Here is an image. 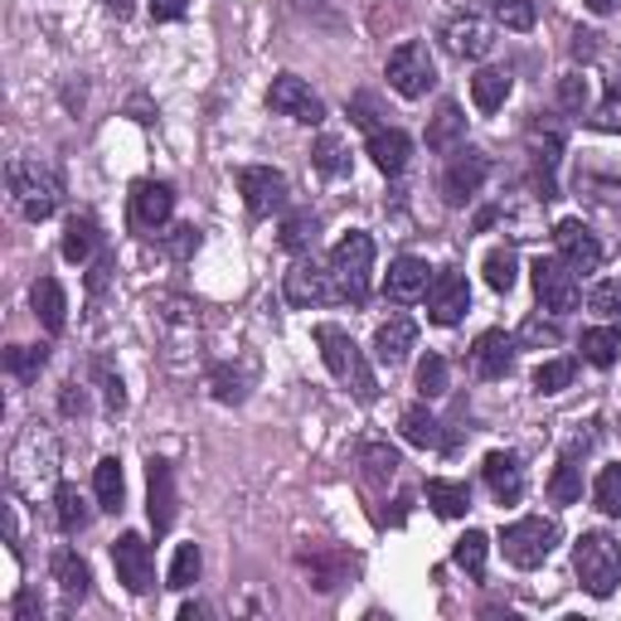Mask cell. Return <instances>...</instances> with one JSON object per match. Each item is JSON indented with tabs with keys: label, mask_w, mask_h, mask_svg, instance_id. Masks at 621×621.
<instances>
[{
	"label": "cell",
	"mask_w": 621,
	"mask_h": 621,
	"mask_svg": "<svg viewBox=\"0 0 621 621\" xmlns=\"http://www.w3.org/2000/svg\"><path fill=\"white\" fill-rule=\"evenodd\" d=\"M30 307H34V315L44 321L49 335L64 331V321H68V297H64V287H58L54 277H40V282L30 287Z\"/></svg>",
	"instance_id": "cell-24"
},
{
	"label": "cell",
	"mask_w": 621,
	"mask_h": 621,
	"mask_svg": "<svg viewBox=\"0 0 621 621\" xmlns=\"http://www.w3.org/2000/svg\"><path fill=\"white\" fill-rule=\"evenodd\" d=\"M461 137H467V117H461L457 103H442L437 107V117H432V127H428V151L447 156V151H457Z\"/></svg>",
	"instance_id": "cell-28"
},
{
	"label": "cell",
	"mask_w": 621,
	"mask_h": 621,
	"mask_svg": "<svg viewBox=\"0 0 621 621\" xmlns=\"http://www.w3.org/2000/svg\"><path fill=\"white\" fill-rule=\"evenodd\" d=\"M238 194L253 218H272L287 210V175L272 165H243L238 170Z\"/></svg>",
	"instance_id": "cell-10"
},
{
	"label": "cell",
	"mask_w": 621,
	"mask_h": 621,
	"mask_svg": "<svg viewBox=\"0 0 621 621\" xmlns=\"http://www.w3.org/2000/svg\"><path fill=\"white\" fill-rule=\"evenodd\" d=\"M413 345H418V321L413 315H388V321L374 331V355H379V364H388V370H398Z\"/></svg>",
	"instance_id": "cell-20"
},
{
	"label": "cell",
	"mask_w": 621,
	"mask_h": 621,
	"mask_svg": "<svg viewBox=\"0 0 621 621\" xmlns=\"http://www.w3.org/2000/svg\"><path fill=\"white\" fill-rule=\"evenodd\" d=\"M388 88L398 97H408V103H418V97H428L437 88V64H432V49L422 40H404L388 54Z\"/></svg>",
	"instance_id": "cell-6"
},
{
	"label": "cell",
	"mask_w": 621,
	"mask_h": 621,
	"mask_svg": "<svg viewBox=\"0 0 621 621\" xmlns=\"http://www.w3.org/2000/svg\"><path fill=\"white\" fill-rule=\"evenodd\" d=\"M558 103H564L568 113H582V107H588V83H582L578 73H568V78L558 83Z\"/></svg>",
	"instance_id": "cell-51"
},
{
	"label": "cell",
	"mask_w": 621,
	"mask_h": 621,
	"mask_svg": "<svg viewBox=\"0 0 621 621\" xmlns=\"http://www.w3.org/2000/svg\"><path fill=\"white\" fill-rule=\"evenodd\" d=\"M30 617H40V598H34V592H20L15 598V621H30Z\"/></svg>",
	"instance_id": "cell-58"
},
{
	"label": "cell",
	"mask_w": 621,
	"mask_h": 621,
	"mask_svg": "<svg viewBox=\"0 0 621 621\" xmlns=\"http://www.w3.org/2000/svg\"><path fill=\"white\" fill-rule=\"evenodd\" d=\"M592 505H598L602 515L621 520V467H607L598 477V485H592Z\"/></svg>",
	"instance_id": "cell-47"
},
{
	"label": "cell",
	"mask_w": 621,
	"mask_h": 621,
	"mask_svg": "<svg viewBox=\"0 0 621 621\" xmlns=\"http://www.w3.org/2000/svg\"><path fill=\"white\" fill-rule=\"evenodd\" d=\"M315 214L311 210H297V214H287V224H282V248L287 253H307L311 243H315Z\"/></svg>",
	"instance_id": "cell-43"
},
{
	"label": "cell",
	"mask_w": 621,
	"mask_h": 621,
	"mask_svg": "<svg viewBox=\"0 0 621 621\" xmlns=\"http://www.w3.org/2000/svg\"><path fill=\"white\" fill-rule=\"evenodd\" d=\"M6 190H10L15 214L30 218V224L54 218V210L64 204V175L49 161H40V156H15V161L6 165Z\"/></svg>",
	"instance_id": "cell-2"
},
{
	"label": "cell",
	"mask_w": 621,
	"mask_h": 621,
	"mask_svg": "<svg viewBox=\"0 0 621 621\" xmlns=\"http://www.w3.org/2000/svg\"><path fill=\"white\" fill-rule=\"evenodd\" d=\"M515 345H520L515 335H505V331H485V335L477 340V345H471V364H477L481 379H505V374L515 370Z\"/></svg>",
	"instance_id": "cell-21"
},
{
	"label": "cell",
	"mask_w": 621,
	"mask_h": 621,
	"mask_svg": "<svg viewBox=\"0 0 621 621\" xmlns=\"http://www.w3.org/2000/svg\"><path fill=\"white\" fill-rule=\"evenodd\" d=\"M549 501L554 505H578L582 501V467L574 457H564L549 477Z\"/></svg>",
	"instance_id": "cell-37"
},
{
	"label": "cell",
	"mask_w": 621,
	"mask_h": 621,
	"mask_svg": "<svg viewBox=\"0 0 621 621\" xmlns=\"http://www.w3.org/2000/svg\"><path fill=\"white\" fill-rule=\"evenodd\" d=\"M113 568H117V582L127 592H151L156 588V564H151V544L141 539V534H121V539L113 544Z\"/></svg>",
	"instance_id": "cell-11"
},
{
	"label": "cell",
	"mask_w": 621,
	"mask_h": 621,
	"mask_svg": "<svg viewBox=\"0 0 621 621\" xmlns=\"http://www.w3.org/2000/svg\"><path fill=\"white\" fill-rule=\"evenodd\" d=\"M58 408H64V418H83V413H88V394H83L78 384H64V394H58Z\"/></svg>",
	"instance_id": "cell-55"
},
{
	"label": "cell",
	"mask_w": 621,
	"mask_h": 621,
	"mask_svg": "<svg viewBox=\"0 0 621 621\" xmlns=\"http://www.w3.org/2000/svg\"><path fill=\"white\" fill-rule=\"evenodd\" d=\"M481 477H485V485H491V495L501 505H515L520 495H525V467H520L515 452H491L485 457V467H481Z\"/></svg>",
	"instance_id": "cell-22"
},
{
	"label": "cell",
	"mask_w": 621,
	"mask_h": 621,
	"mask_svg": "<svg viewBox=\"0 0 621 621\" xmlns=\"http://www.w3.org/2000/svg\"><path fill=\"white\" fill-rule=\"evenodd\" d=\"M200 568H204V558H200V544H180L175 558H170V574H165V588H175V592H185L194 578H200Z\"/></svg>",
	"instance_id": "cell-41"
},
{
	"label": "cell",
	"mask_w": 621,
	"mask_h": 621,
	"mask_svg": "<svg viewBox=\"0 0 621 621\" xmlns=\"http://www.w3.org/2000/svg\"><path fill=\"white\" fill-rule=\"evenodd\" d=\"M554 544H558V525L544 515H525V520L501 529V549L515 568H539L544 558L554 554Z\"/></svg>",
	"instance_id": "cell-7"
},
{
	"label": "cell",
	"mask_w": 621,
	"mask_h": 621,
	"mask_svg": "<svg viewBox=\"0 0 621 621\" xmlns=\"http://www.w3.org/2000/svg\"><path fill=\"white\" fill-rule=\"evenodd\" d=\"M200 617H204L200 602H185V607H180V621H200Z\"/></svg>",
	"instance_id": "cell-61"
},
{
	"label": "cell",
	"mask_w": 621,
	"mask_h": 621,
	"mask_svg": "<svg viewBox=\"0 0 621 621\" xmlns=\"http://www.w3.org/2000/svg\"><path fill=\"white\" fill-rule=\"evenodd\" d=\"M54 520H58V529H64V534H83V529H88L93 510H88V501H83L78 485H58V491H54Z\"/></svg>",
	"instance_id": "cell-33"
},
{
	"label": "cell",
	"mask_w": 621,
	"mask_h": 621,
	"mask_svg": "<svg viewBox=\"0 0 621 621\" xmlns=\"http://www.w3.org/2000/svg\"><path fill=\"white\" fill-rule=\"evenodd\" d=\"M146 510H151L156 534H165L175 525V471L161 457H151V467H146Z\"/></svg>",
	"instance_id": "cell-18"
},
{
	"label": "cell",
	"mask_w": 621,
	"mask_h": 621,
	"mask_svg": "<svg viewBox=\"0 0 621 621\" xmlns=\"http://www.w3.org/2000/svg\"><path fill=\"white\" fill-rule=\"evenodd\" d=\"M44 364H49V345H10V350H6V370L15 374L20 384H34V379H40Z\"/></svg>",
	"instance_id": "cell-38"
},
{
	"label": "cell",
	"mask_w": 621,
	"mask_h": 621,
	"mask_svg": "<svg viewBox=\"0 0 621 621\" xmlns=\"http://www.w3.org/2000/svg\"><path fill=\"white\" fill-rule=\"evenodd\" d=\"M49 568H54V582H58V592H64L68 602H83V598H88L93 574H88V564H83V558L73 554V549H58Z\"/></svg>",
	"instance_id": "cell-26"
},
{
	"label": "cell",
	"mask_w": 621,
	"mask_h": 621,
	"mask_svg": "<svg viewBox=\"0 0 621 621\" xmlns=\"http://www.w3.org/2000/svg\"><path fill=\"white\" fill-rule=\"evenodd\" d=\"M97 374H103V394H107V413H113V418H117V413H121V408H127V394H121V379H117V374H107V364H97Z\"/></svg>",
	"instance_id": "cell-54"
},
{
	"label": "cell",
	"mask_w": 621,
	"mask_h": 621,
	"mask_svg": "<svg viewBox=\"0 0 621 621\" xmlns=\"http://www.w3.org/2000/svg\"><path fill=\"white\" fill-rule=\"evenodd\" d=\"M210 384H214L218 404H243V398H248V384H253V364H243V370H234V364H218V370L210 374Z\"/></svg>",
	"instance_id": "cell-36"
},
{
	"label": "cell",
	"mask_w": 621,
	"mask_h": 621,
	"mask_svg": "<svg viewBox=\"0 0 621 621\" xmlns=\"http://www.w3.org/2000/svg\"><path fill=\"white\" fill-rule=\"evenodd\" d=\"M170 214H175V190L165 180H137L131 185V224L141 234H161L170 224Z\"/></svg>",
	"instance_id": "cell-15"
},
{
	"label": "cell",
	"mask_w": 621,
	"mask_h": 621,
	"mask_svg": "<svg viewBox=\"0 0 621 621\" xmlns=\"http://www.w3.org/2000/svg\"><path fill=\"white\" fill-rule=\"evenodd\" d=\"M428 505H432L442 520L467 515V510H471V485H467V481H442V477H432V481H428Z\"/></svg>",
	"instance_id": "cell-32"
},
{
	"label": "cell",
	"mask_w": 621,
	"mask_h": 621,
	"mask_svg": "<svg viewBox=\"0 0 621 621\" xmlns=\"http://www.w3.org/2000/svg\"><path fill=\"white\" fill-rule=\"evenodd\" d=\"M515 272H520V263H515V253L510 248L485 253V282H491V291H510L515 287Z\"/></svg>",
	"instance_id": "cell-46"
},
{
	"label": "cell",
	"mask_w": 621,
	"mask_h": 621,
	"mask_svg": "<svg viewBox=\"0 0 621 621\" xmlns=\"http://www.w3.org/2000/svg\"><path fill=\"white\" fill-rule=\"evenodd\" d=\"M588 307L607 315V321H617L621 325V282H602V287H592L588 291Z\"/></svg>",
	"instance_id": "cell-48"
},
{
	"label": "cell",
	"mask_w": 621,
	"mask_h": 621,
	"mask_svg": "<svg viewBox=\"0 0 621 621\" xmlns=\"http://www.w3.org/2000/svg\"><path fill=\"white\" fill-rule=\"evenodd\" d=\"M582 360L598 364V370H612L617 355H621V325H592V331H582Z\"/></svg>",
	"instance_id": "cell-30"
},
{
	"label": "cell",
	"mask_w": 621,
	"mask_h": 621,
	"mask_svg": "<svg viewBox=\"0 0 621 621\" xmlns=\"http://www.w3.org/2000/svg\"><path fill=\"white\" fill-rule=\"evenodd\" d=\"M103 6H107V10H113V15H117V20H127V15H131V6H137V0H103Z\"/></svg>",
	"instance_id": "cell-59"
},
{
	"label": "cell",
	"mask_w": 621,
	"mask_h": 621,
	"mask_svg": "<svg viewBox=\"0 0 621 621\" xmlns=\"http://www.w3.org/2000/svg\"><path fill=\"white\" fill-rule=\"evenodd\" d=\"M617 6H621V0H588V10H592V15H612Z\"/></svg>",
	"instance_id": "cell-60"
},
{
	"label": "cell",
	"mask_w": 621,
	"mask_h": 621,
	"mask_svg": "<svg viewBox=\"0 0 621 621\" xmlns=\"http://www.w3.org/2000/svg\"><path fill=\"white\" fill-rule=\"evenodd\" d=\"M398 432H404V442H413V447H447L442 422L432 418V408H428V404L404 408V418H398Z\"/></svg>",
	"instance_id": "cell-27"
},
{
	"label": "cell",
	"mask_w": 621,
	"mask_h": 621,
	"mask_svg": "<svg viewBox=\"0 0 621 621\" xmlns=\"http://www.w3.org/2000/svg\"><path fill=\"white\" fill-rule=\"evenodd\" d=\"M350 117H355L360 127H370V137H374V131H384V127H379V107H374L370 93H355V97H350Z\"/></svg>",
	"instance_id": "cell-52"
},
{
	"label": "cell",
	"mask_w": 621,
	"mask_h": 621,
	"mask_svg": "<svg viewBox=\"0 0 621 621\" xmlns=\"http://www.w3.org/2000/svg\"><path fill=\"white\" fill-rule=\"evenodd\" d=\"M97 243H103V234H97V218L73 214V218H68V228H64V258L83 267V263H88L93 253H97Z\"/></svg>",
	"instance_id": "cell-31"
},
{
	"label": "cell",
	"mask_w": 621,
	"mask_h": 621,
	"mask_svg": "<svg viewBox=\"0 0 621 621\" xmlns=\"http://www.w3.org/2000/svg\"><path fill=\"white\" fill-rule=\"evenodd\" d=\"M617 432H621V422H617Z\"/></svg>",
	"instance_id": "cell-62"
},
{
	"label": "cell",
	"mask_w": 621,
	"mask_h": 621,
	"mask_svg": "<svg viewBox=\"0 0 621 621\" xmlns=\"http://www.w3.org/2000/svg\"><path fill=\"white\" fill-rule=\"evenodd\" d=\"M370 156H374V165H379L384 175H404L408 161H413V137L408 131H398V127H384V131H374L370 137Z\"/></svg>",
	"instance_id": "cell-23"
},
{
	"label": "cell",
	"mask_w": 621,
	"mask_h": 621,
	"mask_svg": "<svg viewBox=\"0 0 621 621\" xmlns=\"http://www.w3.org/2000/svg\"><path fill=\"white\" fill-rule=\"evenodd\" d=\"M592 121H598L602 131H621V73L612 78V93H607V103L592 113Z\"/></svg>",
	"instance_id": "cell-50"
},
{
	"label": "cell",
	"mask_w": 621,
	"mask_h": 621,
	"mask_svg": "<svg viewBox=\"0 0 621 621\" xmlns=\"http://www.w3.org/2000/svg\"><path fill=\"white\" fill-rule=\"evenodd\" d=\"M554 248H558V258L574 267V272H598L602 267V243H598V234H592L588 224H582V218H558Z\"/></svg>",
	"instance_id": "cell-13"
},
{
	"label": "cell",
	"mask_w": 621,
	"mask_h": 621,
	"mask_svg": "<svg viewBox=\"0 0 621 621\" xmlns=\"http://www.w3.org/2000/svg\"><path fill=\"white\" fill-rule=\"evenodd\" d=\"M10 491L15 495H30V501H40L44 491H58V437L44 428V422H30L15 447H10Z\"/></svg>",
	"instance_id": "cell-1"
},
{
	"label": "cell",
	"mask_w": 621,
	"mask_h": 621,
	"mask_svg": "<svg viewBox=\"0 0 621 621\" xmlns=\"http://www.w3.org/2000/svg\"><path fill=\"white\" fill-rule=\"evenodd\" d=\"M574 574L592 598H612L617 582H621V544L602 529H588L574 544Z\"/></svg>",
	"instance_id": "cell-4"
},
{
	"label": "cell",
	"mask_w": 621,
	"mask_h": 621,
	"mask_svg": "<svg viewBox=\"0 0 621 621\" xmlns=\"http://www.w3.org/2000/svg\"><path fill=\"white\" fill-rule=\"evenodd\" d=\"M432 267L422 263V258H413V253H404V258H394L388 263V277H384V297L388 301H418V297H428V287H432Z\"/></svg>",
	"instance_id": "cell-19"
},
{
	"label": "cell",
	"mask_w": 621,
	"mask_h": 621,
	"mask_svg": "<svg viewBox=\"0 0 621 621\" xmlns=\"http://www.w3.org/2000/svg\"><path fill=\"white\" fill-rule=\"evenodd\" d=\"M442 40H447V54H457V58H485L495 44V24L485 20L481 10H457V15L447 20Z\"/></svg>",
	"instance_id": "cell-12"
},
{
	"label": "cell",
	"mask_w": 621,
	"mask_h": 621,
	"mask_svg": "<svg viewBox=\"0 0 621 621\" xmlns=\"http://www.w3.org/2000/svg\"><path fill=\"white\" fill-rule=\"evenodd\" d=\"M315 345H321L325 370H331L360 404H374V398H379V379H374L370 360H364V350L340 331V325H315Z\"/></svg>",
	"instance_id": "cell-3"
},
{
	"label": "cell",
	"mask_w": 621,
	"mask_h": 621,
	"mask_svg": "<svg viewBox=\"0 0 621 621\" xmlns=\"http://www.w3.org/2000/svg\"><path fill=\"white\" fill-rule=\"evenodd\" d=\"M598 40H602V34L578 30V34H574V54H578V58H592V54H598Z\"/></svg>",
	"instance_id": "cell-57"
},
{
	"label": "cell",
	"mask_w": 621,
	"mask_h": 621,
	"mask_svg": "<svg viewBox=\"0 0 621 621\" xmlns=\"http://www.w3.org/2000/svg\"><path fill=\"white\" fill-rule=\"evenodd\" d=\"M529 272H534V291H539V307L544 311H554V315L578 311L582 287H578V272L564 258H539Z\"/></svg>",
	"instance_id": "cell-8"
},
{
	"label": "cell",
	"mask_w": 621,
	"mask_h": 621,
	"mask_svg": "<svg viewBox=\"0 0 621 621\" xmlns=\"http://www.w3.org/2000/svg\"><path fill=\"white\" fill-rule=\"evenodd\" d=\"M267 107H272L277 117L307 121V127H321L325 121V103L311 93L307 78H297V73H277L272 88H267Z\"/></svg>",
	"instance_id": "cell-9"
},
{
	"label": "cell",
	"mask_w": 621,
	"mask_h": 621,
	"mask_svg": "<svg viewBox=\"0 0 621 621\" xmlns=\"http://www.w3.org/2000/svg\"><path fill=\"white\" fill-rule=\"evenodd\" d=\"M161 243H165L170 258L185 263V258H194V248H200V228H194V224H180V228H170V234H165Z\"/></svg>",
	"instance_id": "cell-49"
},
{
	"label": "cell",
	"mask_w": 621,
	"mask_h": 621,
	"mask_svg": "<svg viewBox=\"0 0 621 621\" xmlns=\"http://www.w3.org/2000/svg\"><path fill=\"white\" fill-rule=\"evenodd\" d=\"M485 175H491V161H485L481 151H457L452 156V165H447V175H442V200L452 204V210H461L467 200H477L481 185H485Z\"/></svg>",
	"instance_id": "cell-16"
},
{
	"label": "cell",
	"mask_w": 621,
	"mask_h": 621,
	"mask_svg": "<svg viewBox=\"0 0 621 621\" xmlns=\"http://www.w3.org/2000/svg\"><path fill=\"white\" fill-rule=\"evenodd\" d=\"M485 554H491V539H485L481 529H467V534H461V539L452 544V564L461 568V574H471V578L485 574Z\"/></svg>",
	"instance_id": "cell-35"
},
{
	"label": "cell",
	"mask_w": 621,
	"mask_h": 621,
	"mask_svg": "<svg viewBox=\"0 0 621 621\" xmlns=\"http://www.w3.org/2000/svg\"><path fill=\"white\" fill-rule=\"evenodd\" d=\"M515 340H525V345H558V325H544L539 315H534V321H525V331H520Z\"/></svg>",
	"instance_id": "cell-53"
},
{
	"label": "cell",
	"mask_w": 621,
	"mask_h": 621,
	"mask_svg": "<svg viewBox=\"0 0 621 621\" xmlns=\"http://www.w3.org/2000/svg\"><path fill=\"white\" fill-rule=\"evenodd\" d=\"M398 467H404V461H398V452L388 442H364L360 447V477L370 485H388L398 477Z\"/></svg>",
	"instance_id": "cell-29"
},
{
	"label": "cell",
	"mask_w": 621,
	"mask_h": 621,
	"mask_svg": "<svg viewBox=\"0 0 621 621\" xmlns=\"http://www.w3.org/2000/svg\"><path fill=\"white\" fill-rule=\"evenodd\" d=\"M467 311H471V287H467V277L452 272V267L432 272V287H428V321H432V325H457Z\"/></svg>",
	"instance_id": "cell-14"
},
{
	"label": "cell",
	"mask_w": 621,
	"mask_h": 621,
	"mask_svg": "<svg viewBox=\"0 0 621 621\" xmlns=\"http://www.w3.org/2000/svg\"><path fill=\"white\" fill-rule=\"evenodd\" d=\"M370 272H374V238L360 234V228H350V234L331 248V277H335L340 301L364 307V301H370Z\"/></svg>",
	"instance_id": "cell-5"
},
{
	"label": "cell",
	"mask_w": 621,
	"mask_h": 621,
	"mask_svg": "<svg viewBox=\"0 0 621 621\" xmlns=\"http://www.w3.org/2000/svg\"><path fill=\"white\" fill-rule=\"evenodd\" d=\"M311 156H315V170H321L325 180H345L350 175V151H345V141L340 137H321Z\"/></svg>",
	"instance_id": "cell-40"
},
{
	"label": "cell",
	"mask_w": 621,
	"mask_h": 621,
	"mask_svg": "<svg viewBox=\"0 0 621 621\" xmlns=\"http://www.w3.org/2000/svg\"><path fill=\"white\" fill-rule=\"evenodd\" d=\"M447 388H452V370H447L442 355H428L418 364V394L422 398H442Z\"/></svg>",
	"instance_id": "cell-45"
},
{
	"label": "cell",
	"mask_w": 621,
	"mask_h": 621,
	"mask_svg": "<svg viewBox=\"0 0 621 621\" xmlns=\"http://www.w3.org/2000/svg\"><path fill=\"white\" fill-rule=\"evenodd\" d=\"M558 151H564V137H558V131H549V137H544V141H534V165H539V185H544V200H558V185H554Z\"/></svg>",
	"instance_id": "cell-39"
},
{
	"label": "cell",
	"mask_w": 621,
	"mask_h": 621,
	"mask_svg": "<svg viewBox=\"0 0 621 621\" xmlns=\"http://www.w3.org/2000/svg\"><path fill=\"white\" fill-rule=\"evenodd\" d=\"M93 495H97V510H107V515H117L121 505H127V481H121V461L117 457H103L93 471Z\"/></svg>",
	"instance_id": "cell-25"
},
{
	"label": "cell",
	"mask_w": 621,
	"mask_h": 621,
	"mask_svg": "<svg viewBox=\"0 0 621 621\" xmlns=\"http://www.w3.org/2000/svg\"><path fill=\"white\" fill-rule=\"evenodd\" d=\"M287 301L291 307H331L340 301L335 291V277H331V263H297L287 272Z\"/></svg>",
	"instance_id": "cell-17"
},
{
	"label": "cell",
	"mask_w": 621,
	"mask_h": 621,
	"mask_svg": "<svg viewBox=\"0 0 621 621\" xmlns=\"http://www.w3.org/2000/svg\"><path fill=\"white\" fill-rule=\"evenodd\" d=\"M190 0H151V20H180Z\"/></svg>",
	"instance_id": "cell-56"
},
{
	"label": "cell",
	"mask_w": 621,
	"mask_h": 621,
	"mask_svg": "<svg viewBox=\"0 0 621 621\" xmlns=\"http://www.w3.org/2000/svg\"><path fill=\"white\" fill-rule=\"evenodd\" d=\"M491 15L505 24V30L525 34L534 30V20H539V10H534V0H491Z\"/></svg>",
	"instance_id": "cell-44"
},
{
	"label": "cell",
	"mask_w": 621,
	"mask_h": 621,
	"mask_svg": "<svg viewBox=\"0 0 621 621\" xmlns=\"http://www.w3.org/2000/svg\"><path fill=\"white\" fill-rule=\"evenodd\" d=\"M578 374V360H544L534 370V394H564Z\"/></svg>",
	"instance_id": "cell-42"
},
{
	"label": "cell",
	"mask_w": 621,
	"mask_h": 621,
	"mask_svg": "<svg viewBox=\"0 0 621 621\" xmlns=\"http://www.w3.org/2000/svg\"><path fill=\"white\" fill-rule=\"evenodd\" d=\"M510 97V73L505 68H481L477 78H471V103L481 107V113H501Z\"/></svg>",
	"instance_id": "cell-34"
}]
</instances>
